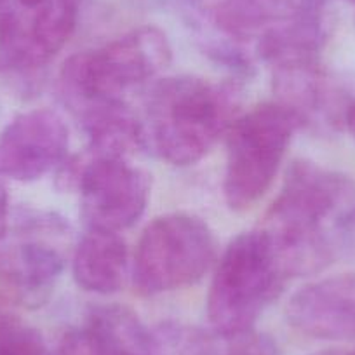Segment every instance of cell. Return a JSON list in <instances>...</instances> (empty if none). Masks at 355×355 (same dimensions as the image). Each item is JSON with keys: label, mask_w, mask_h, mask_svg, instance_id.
Instances as JSON below:
<instances>
[{"label": "cell", "mask_w": 355, "mask_h": 355, "mask_svg": "<svg viewBox=\"0 0 355 355\" xmlns=\"http://www.w3.org/2000/svg\"><path fill=\"white\" fill-rule=\"evenodd\" d=\"M9 230V193L0 180V241L8 235Z\"/></svg>", "instance_id": "19"}, {"label": "cell", "mask_w": 355, "mask_h": 355, "mask_svg": "<svg viewBox=\"0 0 355 355\" xmlns=\"http://www.w3.org/2000/svg\"><path fill=\"white\" fill-rule=\"evenodd\" d=\"M173 51L157 26H139L94 51L64 61L60 93L73 112L100 101L122 100L135 85L155 77L169 64Z\"/></svg>", "instance_id": "4"}, {"label": "cell", "mask_w": 355, "mask_h": 355, "mask_svg": "<svg viewBox=\"0 0 355 355\" xmlns=\"http://www.w3.org/2000/svg\"><path fill=\"white\" fill-rule=\"evenodd\" d=\"M300 119L284 105L263 103L237 115L227 132L225 200L234 211L258 202L279 173Z\"/></svg>", "instance_id": "5"}, {"label": "cell", "mask_w": 355, "mask_h": 355, "mask_svg": "<svg viewBox=\"0 0 355 355\" xmlns=\"http://www.w3.org/2000/svg\"><path fill=\"white\" fill-rule=\"evenodd\" d=\"M270 235L288 277L322 272L355 249V183L345 174L298 160L268 209Z\"/></svg>", "instance_id": "1"}, {"label": "cell", "mask_w": 355, "mask_h": 355, "mask_svg": "<svg viewBox=\"0 0 355 355\" xmlns=\"http://www.w3.org/2000/svg\"><path fill=\"white\" fill-rule=\"evenodd\" d=\"M343 125L348 129V131H350V135L354 136V139H355V98L354 100H350V103H348L347 112H345Z\"/></svg>", "instance_id": "20"}, {"label": "cell", "mask_w": 355, "mask_h": 355, "mask_svg": "<svg viewBox=\"0 0 355 355\" xmlns=\"http://www.w3.org/2000/svg\"><path fill=\"white\" fill-rule=\"evenodd\" d=\"M82 0H0V73L42 70L67 46Z\"/></svg>", "instance_id": "8"}, {"label": "cell", "mask_w": 355, "mask_h": 355, "mask_svg": "<svg viewBox=\"0 0 355 355\" xmlns=\"http://www.w3.org/2000/svg\"><path fill=\"white\" fill-rule=\"evenodd\" d=\"M347 355H355V352H352V354H347Z\"/></svg>", "instance_id": "22"}, {"label": "cell", "mask_w": 355, "mask_h": 355, "mask_svg": "<svg viewBox=\"0 0 355 355\" xmlns=\"http://www.w3.org/2000/svg\"><path fill=\"white\" fill-rule=\"evenodd\" d=\"M54 355H110L103 341L87 324L68 331L58 345Z\"/></svg>", "instance_id": "17"}, {"label": "cell", "mask_w": 355, "mask_h": 355, "mask_svg": "<svg viewBox=\"0 0 355 355\" xmlns=\"http://www.w3.org/2000/svg\"><path fill=\"white\" fill-rule=\"evenodd\" d=\"M73 279L80 289L94 295H114L128 270V248L119 232L89 228L73 254Z\"/></svg>", "instance_id": "15"}, {"label": "cell", "mask_w": 355, "mask_h": 355, "mask_svg": "<svg viewBox=\"0 0 355 355\" xmlns=\"http://www.w3.org/2000/svg\"><path fill=\"white\" fill-rule=\"evenodd\" d=\"M274 91L279 103L293 112L302 125L343 124L350 100H345L319 60L289 61L274 67Z\"/></svg>", "instance_id": "12"}, {"label": "cell", "mask_w": 355, "mask_h": 355, "mask_svg": "<svg viewBox=\"0 0 355 355\" xmlns=\"http://www.w3.org/2000/svg\"><path fill=\"white\" fill-rule=\"evenodd\" d=\"M216 259L211 228L199 216L173 213L153 220L139 237L132 282L141 296H159L199 282Z\"/></svg>", "instance_id": "6"}, {"label": "cell", "mask_w": 355, "mask_h": 355, "mask_svg": "<svg viewBox=\"0 0 355 355\" xmlns=\"http://www.w3.org/2000/svg\"><path fill=\"white\" fill-rule=\"evenodd\" d=\"M306 2L312 0H189L207 25L235 44L258 42Z\"/></svg>", "instance_id": "13"}, {"label": "cell", "mask_w": 355, "mask_h": 355, "mask_svg": "<svg viewBox=\"0 0 355 355\" xmlns=\"http://www.w3.org/2000/svg\"><path fill=\"white\" fill-rule=\"evenodd\" d=\"M348 2H350V4H355V0H348Z\"/></svg>", "instance_id": "21"}, {"label": "cell", "mask_w": 355, "mask_h": 355, "mask_svg": "<svg viewBox=\"0 0 355 355\" xmlns=\"http://www.w3.org/2000/svg\"><path fill=\"white\" fill-rule=\"evenodd\" d=\"M0 355H47L42 338L15 313L0 320Z\"/></svg>", "instance_id": "16"}, {"label": "cell", "mask_w": 355, "mask_h": 355, "mask_svg": "<svg viewBox=\"0 0 355 355\" xmlns=\"http://www.w3.org/2000/svg\"><path fill=\"white\" fill-rule=\"evenodd\" d=\"M288 279L263 228L237 235L221 254L207 293V317L214 333L227 338L251 333Z\"/></svg>", "instance_id": "3"}, {"label": "cell", "mask_w": 355, "mask_h": 355, "mask_svg": "<svg viewBox=\"0 0 355 355\" xmlns=\"http://www.w3.org/2000/svg\"><path fill=\"white\" fill-rule=\"evenodd\" d=\"M145 110L146 145L173 166H192L237 119L239 87L192 75L167 77L150 89Z\"/></svg>", "instance_id": "2"}, {"label": "cell", "mask_w": 355, "mask_h": 355, "mask_svg": "<svg viewBox=\"0 0 355 355\" xmlns=\"http://www.w3.org/2000/svg\"><path fill=\"white\" fill-rule=\"evenodd\" d=\"M58 183L80 192L82 216L89 228L121 232L143 216L152 180L128 159L94 157L67 159L58 167Z\"/></svg>", "instance_id": "7"}, {"label": "cell", "mask_w": 355, "mask_h": 355, "mask_svg": "<svg viewBox=\"0 0 355 355\" xmlns=\"http://www.w3.org/2000/svg\"><path fill=\"white\" fill-rule=\"evenodd\" d=\"M68 125L58 112L35 108L0 131V178L35 182L67 160Z\"/></svg>", "instance_id": "10"}, {"label": "cell", "mask_w": 355, "mask_h": 355, "mask_svg": "<svg viewBox=\"0 0 355 355\" xmlns=\"http://www.w3.org/2000/svg\"><path fill=\"white\" fill-rule=\"evenodd\" d=\"M209 355H275L274 347L265 338L254 336L251 333L241 334V336H220L218 334L216 343Z\"/></svg>", "instance_id": "18"}, {"label": "cell", "mask_w": 355, "mask_h": 355, "mask_svg": "<svg viewBox=\"0 0 355 355\" xmlns=\"http://www.w3.org/2000/svg\"><path fill=\"white\" fill-rule=\"evenodd\" d=\"M286 317L310 338L355 340V274L331 275L303 286L289 300Z\"/></svg>", "instance_id": "11"}, {"label": "cell", "mask_w": 355, "mask_h": 355, "mask_svg": "<svg viewBox=\"0 0 355 355\" xmlns=\"http://www.w3.org/2000/svg\"><path fill=\"white\" fill-rule=\"evenodd\" d=\"M67 225L51 214L28 213L16 220V239L0 241V284L12 302H46L64 268V256L46 235L64 234Z\"/></svg>", "instance_id": "9"}, {"label": "cell", "mask_w": 355, "mask_h": 355, "mask_svg": "<svg viewBox=\"0 0 355 355\" xmlns=\"http://www.w3.org/2000/svg\"><path fill=\"white\" fill-rule=\"evenodd\" d=\"M94 157L131 159L146 146L145 128L124 100L100 101L75 112Z\"/></svg>", "instance_id": "14"}]
</instances>
